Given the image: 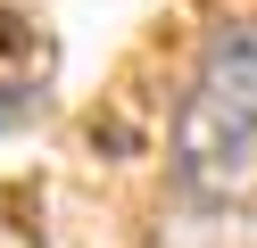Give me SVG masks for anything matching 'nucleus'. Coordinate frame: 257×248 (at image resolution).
Wrapping results in <instances>:
<instances>
[{
    "mask_svg": "<svg viewBox=\"0 0 257 248\" xmlns=\"http://www.w3.org/2000/svg\"><path fill=\"white\" fill-rule=\"evenodd\" d=\"M174 182L199 207H257V17L199 42L174 108Z\"/></svg>",
    "mask_w": 257,
    "mask_h": 248,
    "instance_id": "1",
    "label": "nucleus"
},
{
    "mask_svg": "<svg viewBox=\"0 0 257 248\" xmlns=\"http://www.w3.org/2000/svg\"><path fill=\"white\" fill-rule=\"evenodd\" d=\"M9 116H17V99H0V124H9Z\"/></svg>",
    "mask_w": 257,
    "mask_h": 248,
    "instance_id": "2",
    "label": "nucleus"
}]
</instances>
